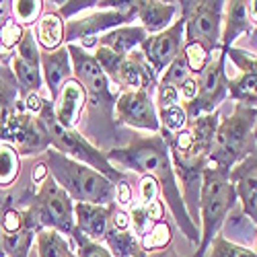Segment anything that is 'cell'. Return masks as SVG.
Masks as SVG:
<instances>
[{
	"label": "cell",
	"instance_id": "cell-40",
	"mask_svg": "<svg viewBox=\"0 0 257 257\" xmlns=\"http://www.w3.org/2000/svg\"><path fill=\"white\" fill-rule=\"evenodd\" d=\"M161 198V187H159V181L151 175H144L138 183V200H140V206H148L153 204L155 200Z\"/></svg>",
	"mask_w": 257,
	"mask_h": 257
},
{
	"label": "cell",
	"instance_id": "cell-31",
	"mask_svg": "<svg viewBox=\"0 0 257 257\" xmlns=\"http://www.w3.org/2000/svg\"><path fill=\"white\" fill-rule=\"evenodd\" d=\"M206 253V257H257L253 249L228 241L224 234H216Z\"/></svg>",
	"mask_w": 257,
	"mask_h": 257
},
{
	"label": "cell",
	"instance_id": "cell-34",
	"mask_svg": "<svg viewBox=\"0 0 257 257\" xmlns=\"http://www.w3.org/2000/svg\"><path fill=\"white\" fill-rule=\"evenodd\" d=\"M183 58H185V64L189 68V74L198 78L204 72V68L208 66L212 54L198 44H183Z\"/></svg>",
	"mask_w": 257,
	"mask_h": 257
},
{
	"label": "cell",
	"instance_id": "cell-30",
	"mask_svg": "<svg viewBox=\"0 0 257 257\" xmlns=\"http://www.w3.org/2000/svg\"><path fill=\"white\" fill-rule=\"evenodd\" d=\"M44 5L46 3H41V0H15V3H11L15 23L29 29V25L37 23L41 15H44Z\"/></svg>",
	"mask_w": 257,
	"mask_h": 257
},
{
	"label": "cell",
	"instance_id": "cell-26",
	"mask_svg": "<svg viewBox=\"0 0 257 257\" xmlns=\"http://www.w3.org/2000/svg\"><path fill=\"white\" fill-rule=\"evenodd\" d=\"M103 243L113 257H140V251H142L140 241L132 230H117L111 224Z\"/></svg>",
	"mask_w": 257,
	"mask_h": 257
},
{
	"label": "cell",
	"instance_id": "cell-51",
	"mask_svg": "<svg viewBox=\"0 0 257 257\" xmlns=\"http://www.w3.org/2000/svg\"><path fill=\"white\" fill-rule=\"evenodd\" d=\"M0 7H3V3H0Z\"/></svg>",
	"mask_w": 257,
	"mask_h": 257
},
{
	"label": "cell",
	"instance_id": "cell-16",
	"mask_svg": "<svg viewBox=\"0 0 257 257\" xmlns=\"http://www.w3.org/2000/svg\"><path fill=\"white\" fill-rule=\"evenodd\" d=\"M228 179L234 187L243 214L257 228V148L230 171Z\"/></svg>",
	"mask_w": 257,
	"mask_h": 257
},
{
	"label": "cell",
	"instance_id": "cell-39",
	"mask_svg": "<svg viewBox=\"0 0 257 257\" xmlns=\"http://www.w3.org/2000/svg\"><path fill=\"white\" fill-rule=\"evenodd\" d=\"M23 31H25V27H21L15 21H5L3 27H0V46L5 50L17 48L21 37H23Z\"/></svg>",
	"mask_w": 257,
	"mask_h": 257
},
{
	"label": "cell",
	"instance_id": "cell-27",
	"mask_svg": "<svg viewBox=\"0 0 257 257\" xmlns=\"http://www.w3.org/2000/svg\"><path fill=\"white\" fill-rule=\"evenodd\" d=\"M228 97L234 103L257 107V72H239L228 80Z\"/></svg>",
	"mask_w": 257,
	"mask_h": 257
},
{
	"label": "cell",
	"instance_id": "cell-28",
	"mask_svg": "<svg viewBox=\"0 0 257 257\" xmlns=\"http://www.w3.org/2000/svg\"><path fill=\"white\" fill-rule=\"evenodd\" d=\"M19 89L11 70L0 68V127L19 109Z\"/></svg>",
	"mask_w": 257,
	"mask_h": 257
},
{
	"label": "cell",
	"instance_id": "cell-7",
	"mask_svg": "<svg viewBox=\"0 0 257 257\" xmlns=\"http://www.w3.org/2000/svg\"><path fill=\"white\" fill-rule=\"evenodd\" d=\"M37 228H52L70 237L74 232V202L52 175L37 187V194L25 208Z\"/></svg>",
	"mask_w": 257,
	"mask_h": 257
},
{
	"label": "cell",
	"instance_id": "cell-44",
	"mask_svg": "<svg viewBox=\"0 0 257 257\" xmlns=\"http://www.w3.org/2000/svg\"><path fill=\"white\" fill-rule=\"evenodd\" d=\"M144 208H146V214H148V220H151V224H155L159 220H165V202L161 198L155 200L153 204L144 206Z\"/></svg>",
	"mask_w": 257,
	"mask_h": 257
},
{
	"label": "cell",
	"instance_id": "cell-11",
	"mask_svg": "<svg viewBox=\"0 0 257 257\" xmlns=\"http://www.w3.org/2000/svg\"><path fill=\"white\" fill-rule=\"evenodd\" d=\"M0 142L11 144L19 155H44L50 151V136L39 115L19 109L0 127Z\"/></svg>",
	"mask_w": 257,
	"mask_h": 257
},
{
	"label": "cell",
	"instance_id": "cell-23",
	"mask_svg": "<svg viewBox=\"0 0 257 257\" xmlns=\"http://www.w3.org/2000/svg\"><path fill=\"white\" fill-rule=\"evenodd\" d=\"M64 29H66V19L58 11L44 13L35 23V39L41 52H54L64 46Z\"/></svg>",
	"mask_w": 257,
	"mask_h": 257
},
{
	"label": "cell",
	"instance_id": "cell-6",
	"mask_svg": "<svg viewBox=\"0 0 257 257\" xmlns=\"http://www.w3.org/2000/svg\"><path fill=\"white\" fill-rule=\"evenodd\" d=\"M37 115L41 117V121H44L46 130H48L50 148H54L56 153L68 157L72 161H78V163L87 165V167H91L95 171H99L101 175H105L107 179L113 181V183L123 179V173H119L115 167H111V163L107 161V155L101 151L99 146L89 142L78 130H66V127H62L56 121L54 103L50 99H46L44 107H41V111Z\"/></svg>",
	"mask_w": 257,
	"mask_h": 257
},
{
	"label": "cell",
	"instance_id": "cell-25",
	"mask_svg": "<svg viewBox=\"0 0 257 257\" xmlns=\"http://www.w3.org/2000/svg\"><path fill=\"white\" fill-rule=\"evenodd\" d=\"M37 257H78L68 237L52 228H41L35 237Z\"/></svg>",
	"mask_w": 257,
	"mask_h": 257
},
{
	"label": "cell",
	"instance_id": "cell-36",
	"mask_svg": "<svg viewBox=\"0 0 257 257\" xmlns=\"http://www.w3.org/2000/svg\"><path fill=\"white\" fill-rule=\"evenodd\" d=\"M70 241L74 245V251L78 257H113L109 251H107V247L103 243H97V241H91L87 239L84 234H80L76 228L74 232L70 234Z\"/></svg>",
	"mask_w": 257,
	"mask_h": 257
},
{
	"label": "cell",
	"instance_id": "cell-37",
	"mask_svg": "<svg viewBox=\"0 0 257 257\" xmlns=\"http://www.w3.org/2000/svg\"><path fill=\"white\" fill-rule=\"evenodd\" d=\"M17 56L21 60L33 64V66H39V62H41V50L37 46V39H35L33 29H25L23 31V37H21L19 46H17Z\"/></svg>",
	"mask_w": 257,
	"mask_h": 257
},
{
	"label": "cell",
	"instance_id": "cell-9",
	"mask_svg": "<svg viewBox=\"0 0 257 257\" xmlns=\"http://www.w3.org/2000/svg\"><path fill=\"white\" fill-rule=\"evenodd\" d=\"M226 52L218 48L212 54L208 66L198 76V95L196 99L183 105L189 121L198 119L202 115L218 111V105L228 97V72H226Z\"/></svg>",
	"mask_w": 257,
	"mask_h": 257
},
{
	"label": "cell",
	"instance_id": "cell-13",
	"mask_svg": "<svg viewBox=\"0 0 257 257\" xmlns=\"http://www.w3.org/2000/svg\"><path fill=\"white\" fill-rule=\"evenodd\" d=\"M183 44H185V23L183 17H179L173 21V25L169 29L148 35L138 50L144 56L146 64L151 66V70L157 76H161L169 68V64L183 52Z\"/></svg>",
	"mask_w": 257,
	"mask_h": 257
},
{
	"label": "cell",
	"instance_id": "cell-10",
	"mask_svg": "<svg viewBox=\"0 0 257 257\" xmlns=\"http://www.w3.org/2000/svg\"><path fill=\"white\" fill-rule=\"evenodd\" d=\"M66 48H68L70 60H72V78H76L84 87V91H87V101L95 109L111 111L117 101L119 91L111 84L107 74L101 70L93 54H89L87 50H82L76 44H70Z\"/></svg>",
	"mask_w": 257,
	"mask_h": 257
},
{
	"label": "cell",
	"instance_id": "cell-12",
	"mask_svg": "<svg viewBox=\"0 0 257 257\" xmlns=\"http://www.w3.org/2000/svg\"><path fill=\"white\" fill-rule=\"evenodd\" d=\"M113 115L119 123L134 130H144L151 134L161 132L155 97L146 91H121L113 105Z\"/></svg>",
	"mask_w": 257,
	"mask_h": 257
},
{
	"label": "cell",
	"instance_id": "cell-35",
	"mask_svg": "<svg viewBox=\"0 0 257 257\" xmlns=\"http://www.w3.org/2000/svg\"><path fill=\"white\" fill-rule=\"evenodd\" d=\"M189 68H187V64H185V58H183V52L169 64V68L159 76V84H169V87H175L179 89L181 84L189 78Z\"/></svg>",
	"mask_w": 257,
	"mask_h": 257
},
{
	"label": "cell",
	"instance_id": "cell-49",
	"mask_svg": "<svg viewBox=\"0 0 257 257\" xmlns=\"http://www.w3.org/2000/svg\"><path fill=\"white\" fill-rule=\"evenodd\" d=\"M255 140H257V121H255Z\"/></svg>",
	"mask_w": 257,
	"mask_h": 257
},
{
	"label": "cell",
	"instance_id": "cell-50",
	"mask_svg": "<svg viewBox=\"0 0 257 257\" xmlns=\"http://www.w3.org/2000/svg\"><path fill=\"white\" fill-rule=\"evenodd\" d=\"M253 251H255V255H257V247H255V249H253Z\"/></svg>",
	"mask_w": 257,
	"mask_h": 257
},
{
	"label": "cell",
	"instance_id": "cell-14",
	"mask_svg": "<svg viewBox=\"0 0 257 257\" xmlns=\"http://www.w3.org/2000/svg\"><path fill=\"white\" fill-rule=\"evenodd\" d=\"M0 230L7 257H29L39 228L27 210L5 208L0 214Z\"/></svg>",
	"mask_w": 257,
	"mask_h": 257
},
{
	"label": "cell",
	"instance_id": "cell-8",
	"mask_svg": "<svg viewBox=\"0 0 257 257\" xmlns=\"http://www.w3.org/2000/svg\"><path fill=\"white\" fill-rule=\"evenodd\" d=\"M222 0H200L181 3V17L185 23V44H198L210 54L220 48L222 39Z\"/></svg>",
	"mask_w": 257,
	"mask_h": 257
},
{
	"label": "cell",
	"instance_id": "cell-20",
	"mask_svg": "<svg viewBox=\"0 0 257 257\" xmlns=\"http://www.w3.org/2000/svg\"><path fill=\"white\" fill-rule=\"evenodd\" d=\"M175 3H161V0H136V19L140 21V27L155 35L173 25L177 15Z\"/></svg>",
	"mask_w": 257,
	"mask_h": 257
},
{
	"label": "cell",
	"instance_id": "cell-22",
	"mask_svg": "<svg viewBox=\"0 0 257 257\" xmlns=\"http://www.w3.org/2000/svg\"><path fill=\"white\" fill-rule=\"evenodd\" d=\"M146 37H148V33L140 25H121V27L109 31V33L101 35L97 46L107 48V50H111L113 54L125 58L127 54H132L134 50H138Z\"/></svg>",
	"mask_w": 257,
	"mask_h": 257
},
{
	"label": "cell",
	"instance_id": "cell-15",
	"mask_svg": "<svg viewBox=\"0 0 257 257\" xmlns=\"http://www.w3.org/2000/svg\"><path fill=\"white\" fill-rule=\"evenodd\" d=\"M111 84H115V89L119 93L121 91H146L153 95L157 91L159 76L151 70V66L146 64L140 50H134L119 64L115 76L111 78Z\"/></svg>",
	"mask_w": 257,
	"mask_h": 257
},
{
	"label": "cell",
	"instance_id": "cell-38",
	"mask_svg": "<svg viewBox=\"0 0 257 257\" xmlns=\"http://www.w3.org/2000/svg\"><path fill=\"white\" fill-rule=\"evenodd\" d=\"M93 58L97 60V64L101 66V70L107 74V78H109V80L115 76V72H117V68H119V64L123 62V58H121V56L113 54L111 50H107V48H101V46H97V48H95Z\"/></svg>",
	"mask_w": 257,
	"mask_h": 257
},
{
	"label": "cell",
	"instance_id": "cell-5",
	"mask_svg": "<svg viewBox=\"0 0 257 257\" xmlns=\"http://www.w3.org/2000/svg\"><path fill=\"white\" fill-rule=\"evenodd\" d=\"M136 19V3H95L93 9L66 21L64 41L66 46L76 44L87 52H95L99 37L121 25H130Z\"/></svg>",
	"mask_w": 257,
	"mask_h": 257
},
{
	"label": "cell",
	"instance_id": "cell-4",
	"mask_svg": "<svg viewBox=\"0 0 257 257\" xmlns=\"http://www.w3.org/2000/svg\"><path fill=\"white\" fill-rule=\"evenodd\" d=\"M237 204V194L228 179V173L214 167H206L200 187V241L196 257H206V251L216 234H220L222 224L228 218V212Z\"/></svg>",
	"mask_w": 257,
	"mask_h": 257
},
{
	"label": "cell",
	"instance_id": "cell-18",
	"mask_svg": "<svg viewBox=\"0 0 257 257\" xmlns=\"http://www.w3.org/2000/svg\"><path fill=\"white\" fill-rule=\"evenodd\" d=\"M115 204L101 206V204H89V202H76L74 204V228L84 234L87 239L103 243L107 230L111 224V214Z\"/></svg>",
	"mask_w": 257,
	"mask_h": 257
},
{
	"label": "cell",
	"instance_id": "cell-3",
	"mask_svg": "<svg viewBox=\"0 0 257 257\" xmlns=\"http://www.w3.org/2000/svg\"><path fill=\"white\" fill-rule=\"evenodd\" d=\"M41 161L48 165L52 179L72 198L74 204L76 202H89L101 206L115 204V183L101 175L99 171L64 157L56 153L54 148L46 151Z\"/></svg>",
	"mask_w": 257,
	"mask_h": 257
},
{
	"label": "cell",
	"instance_id": "cell-17",
	"mask_svg": "<svg viewBox=\"0 0 257 257\" xmlns=\"http://www.w3.org/2000/svg\"><path fill=\"white\" fill-rule=\"evenodd\" d=\"M87 91L84 87L76 80V78H70L64 82V87L60 89V95L58 99L54 101V115H56V121L66 127V130H76V125L80 123V117H82V111L87 107Z\"/></svg>",
	"mask_w": 257,
	"mask_h": 257
},
{
	"label": "cell",
	"instance_id": "cell-42",
	"mask_svg": "<svg viewBox=\"0 0 257 257\" xmlns=\"http://www.w3.org/2000/svg\"><path fill=\"white\" fill-rule=\"evenodd\" d=\"M115 202H117V206L119 208H127V206H132V202H134V191H132V185L127 183V179L123 177V179H119L117 183H115Z\"/></svg>",
	"mask_w": 257,
	"mask_h": 257
},
{
	"label": "cell",
	"instance_id": "cell-48",
	"mask_svg": "<svg viewBox=\"0 0 257 257\" xmlns=\"http://www.w3.org/2000/svg\"><path fill=\"white\" fill-rule=\"evenodd\" d=\"M0 257H7V253H5V247H3V230H0Z\"/></svg>",
	"mask_w": 257,
	"mask_h": 257
},
{
	"label": "cell",
	"instance_id": "cell-19",
	"mask_svg": "<svg viewBox=\"0 0 257 257\" xmlns=\"http://www.w3.org/2000/svg\"><path fill=\"white\" fill-rule=\"evenodd\" d=\"M41 76H44V87L48 89V99L54 103L60 95L64 82L72 78V60L66 46H62L54 52H41Z\"/></svg>",
	"mask_w": 257,
	"mask_h": 257
},
{
	"label": "cell",
	"instance_id": "cell-45",
	"mask_svg": "<svg viewBox=\"0 0 257 257\" xmlns=\"http://www.w3.org/2000/svg\"><path fill=\"white\" fill-rule=\"evenodd\" d=\"M31 177H33V183L39 187L41 183H44L48 177H50V171H48V165L44 163V161H39L35 167H33V173H31Z\"/></svg>",
	"mask_w": 257,
	"mask_h": 257
},
{
	"label": "cell",
	"instance_id": "cell-32",
	"mask_svg": "<svg viewBox=\"0 0 257 257\" xmlns=\"http://www.w3.org/2000/svg\"><path fill=\"white\" fill-rule=\"evenodd\" d=\"M171 239H173V234H171V226L167 220H159L155 224H151V228L146 230V234L142 237L140 241V247L142 251H157V249H165Z\"/></svg>",
	"mask_w": 257,
	"mask_h": 257
},
{
	"label": "cell",
	"instance_id": "cell-29",
	"mask_svg": "<svg viewBox=\"0 0 257 257\" xmlns=\"http://www.w3.org/2000/svg\"><path fill=\"white\" fill-rule=\"evenodd\" d=\"M21 175V155L11 144L0 142V187H11Z\"/></svg>",
	"mask_w": 257,
	"mask_h": 257
},
{
	"label": "cell",
	"instance_id": "cell-21",
	"mask_svg": "<svg viewBox=\"0 0 257 257\" xmlns=\"http://www.w3.org/2000/svg\"><path fill=\"white\" fill-rule=\"evenodd\" d=\"M251 21H249V11L245 0H230L224 3V13H222V39L220 48L228 52L239 37H247L251 31Z\"/></svg>",
	"mask_w": 257,
	"mask_h": 257
},
{
	"label": "cell",
	"instance_id": "cell-41",
	"mask_svg": "<svg viewBox=\"0 0 257 257\" xmlns=\"http://www.w3.org/2000/svg\"><path fill=\"white\" fill-rule=\"evenodd\" d=\"M155 105H157V109H167V107L181 105L179 89L169 87V84H157V91H155Z\"/></svg>",
	"mask_w": 257,
	"mask_h": 257
},
{
	"label": "cell",
	"instance_id": "cell-24",
	"mask_svg": "<svg viewBox=\"0 0 257 257\" xmlns=\"http://www.w3.org/2000/svg\"><path fill=\"white\" fill-rule=\"evenodd\" d=\"M11 72L17 80L19 101H25L31 95H41V89H44V76H41L39 66H33V64L21 60L15 54L13 60H11Z\"/></svg>",
	"mask_w": 257,
	"mask_h": 257
},
{
	"label": "cell",
	"instance_id": "cell-47",
	"mask_svg": "<svg viewBox=\"0 0 257 257\" xmlns=\"http://www.w3.org/2000/svg\"><path fill=\"white\" fill-rule=\"evenodd\" d=\"M247 11H249V21H251V25L257 27V0H249V3H247Z\"/></svg>",
	"mask_w": 257,
	"mask_h": 257
},
{
	"label": "cell",
	"instance_id": "cell-2",
	"mask_svg": "<svg viewBox=\"0 0 257 257\" xmlns=\"http://www.w3.org/2000/svg\"><path fill=\"white\" fill-rule=\"evenodd\" d=\"M255 121H257V107L234 103L232 111L218 121L210 148L208 165L224 171V173H230L243 159H247L257 148Z\"/></svg>",
	"mask_w": 257,
	"mask_h": 257
},
{
	"label": "cell",
	"instance_id": "cell-1",
	"mask_svg": "<svg viewBox=\"0 0 257 257\" xmlns=\"http://www.w3.org/2000/svg\"><path fill=\"white\" fill-rule=\"evenodd\" d=\"M107 155V161L115 167L119 173L130 171V173L138 175H151L159 181L161 187V198L167 202L171 214L181 228V232L187 237V241L198 243L200 241V232L198 224L191 220L189 212L185 208L183 196H181V187L177 183L173 165H171L169 157V146L161 134L153 136H136L127 146L123 148H111Z\"/></svg>",
	"mask_w": 257,
	"mask_h": 257
},
{
	"label": "cell",
	"instance_id": "cell-46",
	"mask_svg": "<svg viewBox=\"0 0 257 257\" xmlns=\"http://www.w3.org/2000/svg\"><path fill=\"white\" fill-rule=\"evenodd\" d=\"M247 37H249V41H247V46L243 50H247L249 54L257 56V27H251V31H249Z\"/></svg>",
	"mask_w": 257,
	"mask_h": 257
},
{
	"label": "cell",
	"instance_id": "cell-33",
	"mask_svg": "<svg viewBox=\"0 0 257 257\" xmlns=\"http://www.w3.org/2000/svg\"><path fill=\"white\" fill-rule=\"evenodd\" d=\"M159 111V121H161V130L169 132V134H175L181 132L189 125V117L183 105H173V107H167V109H157Z\"/></svg>",
	"mask_w": 257,
	"mask_h": 257
},
{
	"label": "cell",
	"instance_id": "cell-43",
	"mask_svg": "<svg viewBox=\"0 0 257 257\" xmlns=\"http://www.w3.org/2000/svg\"><path fill=\"white\" fill-rule=\"evenodd\" d=\"M198 95V78L196 76H189L181 87H179V97H181V105H187L196 99Z\"/></svg>",
	"mask_w": 257,
	"mask_h": 257
}]
</instances>
